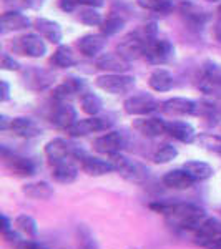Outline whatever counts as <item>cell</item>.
<instances>
[{
    "instance_id": "49",
    "label": "cell",
    "mask_w": 221,
    "mask_h": 249,
    "mask_svg": "<svg viewBox=\"0 0 221 249\" xmlns=\"http://www.w3.org/2000/svg\"><path fill=\"white\" fill-rule=\"evenodd\" d=\"M218 14H220V18H221V7H220V10H218Z\"/></svg>"
},
{
    "instance_id": "1",
    "label": "cell",
    "mask_w": 221,
    "mask_h": 249,
    "mask_svg": "<svg viewBox=\"0 0 221 249\" xmlns=\"http://www.w3.org/2000/svg\"><path fill=\"white\" fill-rule=\"evenodd\" d=\"M150 210H153L160 214L166 216V221L173 226L184 231L195 232L200 228V224L206 219V213L203 208L193 203H151Z\"/></svg>"
},
{
    "instance_id": "14",
    "label": "cell",
    "mask_w": 221,
    "mask_h": 249,
    "mask_svg": "<svg viewBox=\"0 0 221 249\" xmlns=\"http://www.w3.org/2000/svg\"><path fill=\"white\" fill-rule=\"evenodd\" d=\"M96 68L108 73H127L130 70V62L120 53H103L96 58Z\"/></svg>"
},
{
    "instance_id": "42",
    "label": "cell",
    "mask_w": 221,
    "mask_h": 249,
    "mask_svg": "<svg viewBox=\"0 0 221 249\" xmlns=\"http://www.w3.org/2000/svg\"><path fill=\"white\" fill-rule=\"evenodd\" d=\"M15 249H40V244L35 241H20Z\"/></svg>"
},
{
    "instance_id": "22",
    "label": "cell",
    "mask_w": 221,
    "mask_h": 249,
    "mask_svg": "<svg viewBox=\"0 0 221 249\" xmlns=\"http://www.w3.org/2000/svg\"><path fill=\"white\" fill-rule=\"evenodd\" d=\"M107 38L105 35H85L78 40V48L85 57H96L105 48Z\"/></svg>"
},
{
    "instance_id": "45",
    "label": "cell",
    "mask_w": 221,
    "mask_h": 249,
    "mask_svg": "<svg viewBox=\"0 0 221 249\" xmlns=\"http://www.w3.org/2000/svg\"><path fill=\"white\" fill-rule=\"evenodd\" d=\"M0 219H2V232L12 230V223H10V219L7 218V214H2L0 216Z\"/></svg>"
},
{
    "instance_id": "18",
    "label": "cell",
    "mask_w": 221,
    "mask_h": 249,
    "mask_svg": "<svg viewBox=\"0 0 221 249\" xmlns=\"http://www.w3.org/2000/svg\"><path fill=\"white\" fill-rule=\"evenodd\" d=\"M80 163H82V170L85 171L88 176H103V175H108V173L115 171V166L110 160L105 161V160L85 155L80 160Z\"/></svg>"
},
{
    "instance_id": "17",
    "label": "cell",
    "mask_w": 221,
    "mask_h": 249,
    "mask_svg": "<svg viewBox=\"0 0 221 249\" xmlns=\"http://www.w3.org/2000/svg\"><path fill=\"white\" fill-rule=\"evenodd\" d=\"M166 133L170 136H173L175 140H178V142L182 143H195L196 142V130L193 128L191 123L188 122H170L166 123Z\"/></svg>"
},
{
    "instance_id": "34",
    "label": "cell",
    "mask_w": 221,
    "mask_h": 249,
    "mask_svg": "<svg viewBox=\"0 0 221 249\" xmlns=\"http://www.w3.org/2000/svg\"><path fill=\"white\" fill-rule=\"evenodd\" d=\"M142 9L150 12H158V14H166L173 9V2L171 0H136Z\"/></svg>"
},
{
    "instance_id": "6",
    "label": "cell",
    "mask_w": 221,
    "mask_h": 249,
    "mask_svg": "<svg viewBox=\"0 0 221 249\" xmlns=\"http://www.w3.org/2000/svg\"><path fill=\"white\" fill-rule=\"evenodd\" d=\"M158 102L153 98V96L142 93V95H133L130 98L125 100L123 103V110L125 113L131 115V116H145L153 113L155 110H158Z\"/></svg>"
},
{
    "instance_id": "13",
    "label": "cell",
    "mask_w": 221,
    "mask_h": 249,
    "mask_svg": "<svg viewBox=\"0 0 221 249\" xmlns=\"http://www.w3.org/2000/svg\"><path fill=\"white\" fill-rule=\"evenodd\" d=\"M17 48L22 55H27V57L32 58H42L47 53L45 42L42 40V37H38L35 34H27L23 37H20Z\"/></svg>"
},
{
    "instance_id": "48",
    "label": "cell",
    "mask_w": 221,
    "mask_h": 249,
    "mask_svg": "<svg viewBox=\"0 0 221 249\" xmlns=\"http://www.w3.org/2000/svg\"><path fill=\"white\" fill-rule=\"evenodd\" d=\"M206 2H218V0H206Z\"/></svg>"
},
{
    "instance_id": "10",
    "label": "cell",
    "mask_w": 221,
    "mask_h": 249,
    "mask_svg": "<svg viewBox=\"0 0 221 249\" xmlns=\"http://www.w3.org/2000/svg\"><path fill=\"white\" fill-rule=\"evenodd\" d=\"M50 122L58 128H63V130H68L70 126H74L75 123L78 122V113L70 103L67 102H58L57 105L54 107L50 115Z\"/></svg>"
},
{
    "instance_id": "8",
    "label": "cell",
    "mask_w": 221,
    "mask_h": 249,
    "mask_svg": "<svg viewBox=\"0 0 221 249\" xmlns=\"http://www.w3.org/2000/svg\"><path fill=\"white\" fill-rule=\"evenodd\" d=\"M221 238V221L216 218H206L195 231V243L202 248L210 249L215 241Z\"/></svg>"
},
{
    "instance_id": "5",
    "label": "cell",
    "mask_w": 221,
    "mask_h": 249,
    "mask_svg": "<svg viewBox=\"0 0 221 249\" xmlns=\"http://www.w3.org/2000/svg\"><path fill=\"white\" fill-rule=\"evenodd\" d=\"M173 55V45L168 40L163 38H150L147 40V47H145L143 57L153 65H162L166 63L170 57Z\"/></svg>"
},
{
    "instance_id": "15",
    "label": "cell",
    "mask_w": 221,
    "mask_h": 249,
    "mask_svg": "<svg viewBox=\"0 0 221 249\" xmlns=\"http://www.w3.org/2000/svg\"><path fill=\"white\" fill-rule=\"evenodd\" d=\"M133 128L140 135L148 136V138H156V136H162L166 133V123L160 118H147V116H142V118L133 122Z\"/></svg>"
},
{
    "instance_id": "19",
    "label": "cell",
    "mask_w": 221,
    "mask_h": 249,
    "mask_svg": "<svg viewBox=\"0 0 221 249\" xmlns=\"http://www.w3.org/2000/svg\"><path fill=\"white\" fill-rule=\"evenodd\" d=\"M9 130L14 133L15 136H20V138H35L42 133V128L38 126L34 120L30 118H23V116H18V118H12L10 122V128Z\"/></svg>"
},
{
    "instance_id": "32",
    "label": "cell",
    "mask_w": 221,
    "mask_h": 249,
    "mask_svg": "<svg viewBox=\"0 0 221 249\" xmlns=\"http://www.w3.org/2000/svg\"><path fill=\"white\" fill-rule=\"evenodd\" d=\"M203 150L211 151V153H221V136L213 133H200L196 136V142Z\"/></svg>"
},
{
    "instance_id": "21",
    "label": "cell",
    "mask_w": 221,
    "mask_h": 249,
    "mask_svg": "<svg viewBox=\"0 0 221 249\" xmlns=\"http://www.w3.org/2000/svg\"><path fill=\"white\" fill-rule=\"evenodd\" d=\"M2 156L5 160L7 166L10 168V171H14L15 175L18 176H32L35 173V164L27 158H22V156L17 155H9V151L3 148L2 150Z\"/></svg>"
},
{
    "instance_id": "25",
    "label": "cell",
    "mask_w": 221,
    "mask_h": 249,
    "mask_svg": "<svg viewBox=\"0 0 221 249\" xmlns=\"http://www.w3.org/2000/svg\"><path fill=\"white\" fill-rule=\"evenodd\" d=\"M35 29L40 34V37H43L52 43H60V40H62V29L54 20L37 18L35 20Z\"/></svg>"
},
{
    "instance_id": "20",
    "label": "cell",
    "mask_w": 221,
    "mask_h": 249,
    "mask_svg": "<svg viewBox=\"0 0 221 249\" xmlns=\"http://www.w3.org/2000/svg\"><path fill=\"white\" fill-rule=\"evenodd\" d=\"M77 93H85V82L82 78H67L62 85H58L54 90V98L57 102H67L68 98H72L74 95Z\"/></svg>"
},
{
    "instance_id": "29",
    "label": "cell",
    "mask_w": 221,
    "mask_h": 249,
    "mask_svg": "<svg viewBox=\"0 0 221 249\" xmlns=\"http://www.w3.org/2000/svg\"><path fill=\"white\" fill-rule=\"evenodd\" d=\"M15 228L23 232L27 238H37V232H38V226H37V221L32 218L30 214H20L15 218Z\"/></svg>"
},
{
    "instance_id": "36",
    "label": "cell",
    "mask_w": 221,
    "mask_h": 249,
    "mask_svg": "<svg viewBox=\"0 0 221 249\" xmlns=\"http://www.w3.org/2000/svg\"><path fill=\"white\" fill-rule=\"evenodd\" d=\"M123 27H125V20L122 17H116V15H111V17H108L107 20H103L102 25H100V30H102V35L110 37V35L118 34Z\"/></svg>"
},
{
    "instance_id": "24",
    "label": "cell",
    "mask_w": 221,
    "mask_h": 249,
    "mask_svg": "<svg viewBox=\"0 0 221 249\" xmlns=\"http://www.w3.org/2000/svg\"><path fill=\"white\" fill-rule=\"evenodd\" d=\"M30 25V18L27 15L20 14V12H5L2 15V34H9V32H18L23 30Z\"/></svg>"
},
{
    "instance_id": "41",
    "label": "cell",
    "mask_w": 221,
    "mask_h": 249,
    "mask_svg": "<svg viewBox=\"0 0 221 249\" xmlns=\"http://www.w3.org/2000/svg\"><path fill=\"white\" fill-rule=\"evenodd\" d=\"M7 2H15L20 7H38V5H42V0H7Z\"/></svg>"
},
{
    "instance_id": "31",
    "label": "cell",
    "mask_w": 221,
    "mask_h": 249,
    "mask_svg": "<svg viewBox=\"0 0 221 249\" xmlns=\"http://www.w3.org/2000/svg\"><path fill=\"white\" fill-rule=\"evenodd\" d=\"M52 63L60 68H68V67L75 65V57H74V53H72L70 47L60 45L57 50H55L54 57H52Z\"/></svg>"
},
{
    "instance_id": "27",
    "label": "cell",
    "mask_w": 221,
    "mask_h": 249,
    "mask_svg": "<svg viewBox=\"0 0 221 249\" xmlns=\"http://www.w3.org/2000/svg\"><path fill=\"white\" fill-rule=\"evenodd\" d=\"M148 85L155 91H170L173 88V75L165 68H156L148 78Z\"/></svg>"
},
{
    "instance_id": "30",
    "label": "cell",
    "mask_w": 221,
    "mask_h": 249,
    "mask_svg": "<svg viewBox=\"0 0 221 249\" xmlns=\"http://www.w3.org/2000/svg\"><path fill=\"white\" fill-rule=\"evenodd\" d=\"M80 105H82V110L85 111L87 115L96 116L100 113V110H102V100L95 93L85 91V93L80 95Z\"/></svg>"
},
{
    "instance_id": "47",
    "label": "cell",
    "mask_w": 221,
    "mask_h": 249,
    "mask_svg": "<svg viewBox=\"0 0 221 249\" xmlns=\"http://www.w3.org/2000/svg\"><path fill=\"white\" fill-rule=\"evenodd\" d=\"M210 249H221V238L218 241H215V243L210 246Z\"/></svg>"
},
{
    "instance_id": "33",
    "label": "cell",
    "mask_w": 221,
    "mask_h": 249,
    "mask_svg": "<svg viewBox=\"0 0 221 249\" xmlns=\"http://www.w3.org/2000/svg\"><path fill=\"white\" fill-rule=\"evenodd\" d=\"M176 156H178V150H176L173 144L165 143V144H162V146H160L158 150L155 151L153 161L156 164H166V163L173 161Z\"/></svg>"
},
{
    "instance_id": "9",
    "label": "cell",
    "mask_w": 221,
    "mask_h": 249,
    "mask_svg": "<svg viewBox=\"0 0 221 249\" xmlns=\"http://www.w3.org/2000/svg\"><path fill=\"white\" fill-rule=\"evenodd\" d=\"M111 126V122L108 118H98V116H90L85 120H78L74 126L68 128V133L72 136H85L90 133H98V131H107Z\"/></svg>"
},
{
    "instance_id": "40",
    "label": "cell",
    "mask_w": 221,
    "mask_h": 249,
    "mask_svg": "<svg viewBox=\"0 0 221 249\" xmlns=\"http://www.w3.org/2000/svg\"><path fill=\"white\" fill-rule=\"evenodd\" d=\"M58 3H60V9L65 10V12L75 10V7L80 5L78 0H58Z\"/></svg>"
},
{
    "instance_id": "23",
    "label": "cell",
    "mask_w": 221,
    "mask_h": 249,
    "mask_svg": "<svg viewBox=\"0 0 221 249\" xmlns=\"http://www.w3.org/2000/svg\"><path fill=\"white\" fill-rule=\"evenodd\" d=\"M22 193L30 199H37V201H47L54 196V186H50L47 181H35L27 183L22 186Z\"/></svg>"
},
{
    "instance_id": "38",
    "label": "cell",
    "mask_w": 221,
    "mask_h": 249,
    "mask_svg": "<svg viewBox=\"0 0 221 249\" xmlns=\"http://www.w3.org/2000/svg\"><path fill=\"white\" fill-rule=\"evenodd\" d=\"M2 68L3 70H10V71H17L20 70V65L17 60H14L10 55H2Z\"/></svg>"
},
{
    "instance_id": "11",
    "label": "cell",
    "mask_w": 221,
    "mask_h": 249,
    "mask_svg": "<svg viewBox=\"0 0 221 249\" xmlns=\"http://www.w3.org/2000/svg\"><path fill=\"white\" fill-rule=\"evenodd\" d=\"M163 113L170 116H190L195 115L198 110V103H195L190 98H182V96H176V98H170L166 102L162 103Z\"/></svg>"
},
{
    "instance_id": "26",
    "label": "cell",
    "mask_w": 221,
    "mask_h": 249,
    "mask_svg": "<svg viewBox=\"0 0 221 249\" xmlns=\"http://www.w3.org/2000/svg\"><path fill=\"white\" fill-rule=\"evenodd\" d=\"M78 176V168L68 160V161L58 163L52 170V178L60 184H70L77 179Z\"/></svg>"
},
{
    "instance_id": "39",
    "label": "cell",
    "mask_w": 221,
    "mask_h": 249,
    "mask_svg": "<svg viewBox=\"0 0 221 249\" xmlns=\"http://www.w3.org/2000/svg\"><path fill=\"white\" fill-rule=\"evenodd\" d=\"M2 236H3V239H5V243H9L12 244V246H17V244L20 243V234L17 231H14V228L9 231H5V232H2Z\"/></svg>"
},
{
    "instance_id": "16",
    "label": "cell",
    "mask_w": 221,
    "mask_h": 249,
    "mask_svg": "<svg viewBox=\"0 0 221 249\" xmlns=\"http://www.w3.org/2000/svg\"><path fill=\"white\" fill-rule=\"evenodd\" d=\"M196 179L184 168L182 170H171L163 176V184L171 190H190Z\"/></svg>"
},
{
    "instance_id": "35",
    "label": "cell",
    "mask_w": 221,
    "mask_h": 249,
    "mask_svg": "<svg viewBox=\"0 0 221 249\" xmlns=\"http://www.w3.org/2000/svg\"><path fill=\"white\" fill-rule=\"evenodd\" d=\"M77 241H78V249H98L93 232L88 230L87 226H83V224L77 228Z\"/></svg>"
},
{
    "instance_id": "37",
    "label": "cell",
    "mask_w": 221,
    "mask_h": 249,
    "mask_svg": "<svg viewBox=\"0 0 221 249\" xmlns=\"http://www.w3.org/2000/svg\"><path fill=\"white\" fill-rule=\"evenodd\" d=\"M78 18H80V22H82V23H85V25H90V27L102 25V22H103L102 14H100L98 10L92 9V7H88V9L80 10Z\"/></svg>"
},
{
    "instance_id": "44",
    "label": "cell",
    "mask_w": 221,
    "mask_h": 249,
    "mask_svg": "<svg viewBox=\"0 0 221 249\" xmlns=\"http://www.w3.org/2000/svg\"><path fill=\"white\" fill-rule=\"evenodd\" d=\"M9 96H10V87L5 80H2V95H0V100H2V102H7Z\"/></svg>"
},
{
    "instance_id": "2",
    "label": "cell",
    "mask_w": 221,
    "mask_h": 249,
    "mask_svg": "<svg viewBox=\"0 0 221 249\" xmlns=\"http://www.w3.org/2000/svg\"><path fill=\"white\" fill-rule=\"evenodd\" d=\"M85 155L87 153L82 148L77 146V144L68 143L67 140H63V138H54L45 144V156L52 166H55V164H58V163H63V161H68L70 158L82 160Z\"/></svg>"
},
{
    "instance_id": "12",
    "label": "cell",
    "mask_w": 221,
    "mask_h": 249,
    "mask_svg": "<svg viewBox=\"0 0 221 249\" xmlns=\"http://www.w3.org/2000/svg\"><path fill=\"white\" fill-rule=\"evenodd\" d=\"M123 148V136L118 131H108V133L98 136L93 142V150L102 155H116Z\"/></svg>"
},
{
    "instance_id": "46",
    "label": "cell",
    "mask_w": 221,
    "mask_h": 249,
    "mask_svg": "<svg viewBox=\"0 0 221 249\" xmlns=\"http://www.w3.org/2000/svg\"><path fill=\"white\" fill-rule=\"evenodd\" d=\"M10 122H12V120L7 118L5 115H2V116H0V130H2V131H5L7 128H10Z\"/></svg>"
},
{
    "instance_id": "43",
    "label": "cell",
    "mask_w": 221,
    "mask_h": 249,
    "mask_svg": "<svg viewBox=\"0 0 221 249\" xmlns=\"http://www.w3.org/2000/svg\"><path fill=\"white\" fill-rule=\"evenodd\" d=\"M80 5H85V7H92V9H96V7H102L103 5V0H78Z\"/></svg>"
},
{
    "instance_id": "28",
    "label": "cell",
    "mask_w": 221,
    "mask_h": 249,
    "mask_svg": "<svg viewBox=\"0 0 221 249\" xmlns=\"http://www.w3.org/2000/svg\"><path fill=\"white\" fill-rule=\"evenodd\" d=\"M183 168L186 170L196 181H206L210 179L213 175H215V170H213L211 164L204 163V161H198V160H193V161H186L183 164Z\"/></svg>"
},
{
    "instance_id": "4",
    "label": "cell",
    "mask_w": 221,
    "mask_h": 249,
    "mask_svg": "<svg viewBox=\"0 0 221 249\" xmlns=\"http://www.w3.org/2000/svg\"><path fill=\"white\" fill-rule=\"evenodd\" d=\"M95 85L110 95H122L135 87V78L127 73H107L96 78Z\"/></svg>"
},
{
    "instance_id": "7",
    "label": "cell",
    "mask_w": 221,
    "mask_h": 249,
    "mask_svg": "<svg viewBox=\"0 0 221 249\" xmlns=\"http://www.w3.org/2000/svg\"><path fill=\"white\" fill-rule=\"evenodd\" d=\"M145 47H147V37L140 35L138 32H135V34L127 35V37L118 43V47H116L118 52H116V53H120L123 58H127L128 62H130V60H136V58L143 57Z\"/></svg>"
},
{
    "instance_id": "3",
    "label": "cell",
    "mask_w": 221,
    "mask_h": 249,
    "mask_svg": "<svg viewBox=\"0 0 221 249\" xmlns=\"http://www.w3.org/2000/svg\"><path fill=\"white\" fill-rule=\"evenodd\" d=\"M110 161L113 163L115 171L120 173L128 181H133V183H142L145 179L148 178V170L143 166L142 163L138 161H131L128 160L127 156L116 153L110 156Z\"/></svg>"
}]
</instances>
